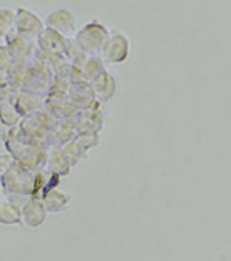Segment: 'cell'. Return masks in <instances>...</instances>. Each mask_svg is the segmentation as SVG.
<instances>
[{
    "instance_id": "1",
    "label": "cell",
    "mask_w": 231,
    "mask_h": 261,
    "mask_svg": "<svg viewBox=\"0 0 231 261\" xmlns=\"http://www.w3.org/2000/svg\"><path fill=\"white\" fill-rule=\"evenodd\" d=\"M109 37L111 33L108 31V28L97 19H93L82 28H79V31L74 36V40L80 46L82 53L88 56H97L103 53Z\"/></svg>"
},
{
    "instance_id": "2",
    "label": "cell",
    "mask_w": 231,
    "mask_h": 261,
    "mask_svg": "<svg viewBox=\"0 0 231 261\" xmlns=\"http://www.w3.org/2000/svg\"><path fill=\"white\" fill-rule=\"evenodd\" d=\"M45 25L46 28L61 33L65 37L76 36V33L79 31L77 19L73 14V11H70L68 8H57L48 13V16L45 17Z\"/></svg>"
},
{
    "instance_id": "3",
    "label": "cell",
    "mask_w": 231,
    "mask_h": 261,
    "mask_svg": "<svg viewBox=\"0 0 231 261\" xmlns=\"http://www.w3.org/2000/svg\"><path fill=\"white\" fill-rule=\"evenodd\" d=\"M130 53H131V43L128 36H125L121 31H115L111 33V37L102 55L109 64H124L125 61H128Z\"/></svg>"
},
{
    "instance_id": "4",
    "label": "cell",
    "mask_w": 231,
    "mask_h": 261,
    "mask_svg": "<svg viewBox=\"0 0 231 261\" xmlns=\"http://www.w3.org/2000/svg\"><path fill=\"white\" fill-rule=\"evenodd\" d=\"M46 28L45 20H42L34 11L28 8H17L16 10V31L26 37H39L43 30Z\"/></svg>"
},
{
    "instance_id": "5",
    "label": "cell",
    "mask_w": 231,
    "mask_h": 261,
    "mask_svg": "<svg viewBox=\"0 0 231 261\" xmlns=\"http://www.w3.org/2000/svg\"><path fill=\"white\" fill-rule=\"evenodd\" d=\"M7 49L10 51V55L13 56V59H26L33 55L34 51V43L31 40V37L22 36L19 34L16 30L13 33H10L7 37Z\"/></svg>"
},
{
    "instance_id": "6",
    "label": "cell",
    "mask_w": 231,
    "mask_h": 261,
    "mask_svg": "<svg viewBox=\"0 0 231 261\" xmlns=\"http://www.w3.org/2000/svg\"><path fill=\"white\" fill-rule=\"evenodd\" d=\"M39 39V46L46 51V53L59 55V53H67V37L62 36L51 28H45L43 33L37 37Z\"/></svg>"
},
{
    "instance_id": "7",
    "label": "cell",
    "mask_w": 231,
    "mask_h": 261,
    "mask_svg": "<svg viewBox=\"0 0 231 261\" xmlns=\"http://www.w3.org/2000/svg\"><path fill=\"white\" fill-rule=\"evenodd\" d=\"M93 87H94L96 93L100 96V99L108 100L115 91V81H114V77L111 74L103 71L100 76H97L93 81Z\"/></svg>"
},
{
    "instance_id": "8",
    "label": "cell",
    "mask_w": 231,
    "mask_h": 261,
    "mask_svg": "<svg viewBox=\"0 0 231 261\" xmlns=\"http://www.w3.org/2000/svg\"><path fill=\"white\" fill-rule=\"evenodd\" d=\"M23 215H25L26 224H30L31 227H36V226L42 224L45 220V208L39 202H30L25 207Z\"/></svg>"
},
{
    "instance_id": "9",
    "label": "cell",
    "mask_w": 231,
    "mask_h": 261,
    "mask_svg": "<svg viewBox=\"0 0 231 261\" xmlns=\"http://www.w3.org/2000/svg\"><path fill=\"white\" fill-rule=\"evenodd\" d=\"M16 28V11L8 8V7H2L0 10V34L2 37H7L10 33H13Z\"/></svg>"
},
{
    "instance_id": "10",
    "label": "cell",
    "mask_w": 231,
    "mask_h": 261,
    "mask_svg": "<svg viewBox=\"0 0 231 261\" xmlns=\"http://www.w3.org/2000/svg\"><path fill=\"white\" fill-rule=\"evenodd\" d=\"M65 201H67V195H64L59 190H51L46 195V205L49 211H61L65 205Z\"/></svg>"
},
{
    "instance_id": "11",
    "label": "cell",
    "mask_w": 231,
    "mask_h": 261,
    "mask_svg": "<svg viewBox=\"0 0 231 261\" xmlns=\"http://www.w3.org/2000/svg\"><path fill=\"white\" fill-rule=\"evenodd\" d=\"M19 218H20V214L17 211V207L11 204H2V223L13 224V223H17Z\"/></svg>"
}]
</instances>
